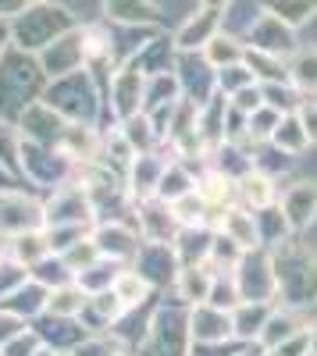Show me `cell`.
Returning <instances> with one entry per match:
<instances>
[{"mask_svg": "<svg viewBox=\"0 0 317 356\" xmlns=\"http://www.w3.org/2000/svg\"><path fill=\"white\" fill-rule=\"evenodd\" d=\"M47 82L50 79L43 75V68L33 54H22V50L8 47V54L0 57V118L18 125V118L36 100H43Z\"/></svg>", "mask_w": 317, "mask_h": 356, "instance_id": "1", "label": "cell"}, {"mask_svg": "<svg viewBox=\"0 0 317 356\" xmlns=\"http://www.w3.org/2000/svg\"><path fill=\"white\" fill-rule=\"evenodd\" d=\"M79 22L72 18L68 8L61 4H29L22 15H15L8 22V33H11V47L22 54H43L57 36H65L68 29H75Z\"/></svg>", "mask_w": 317, "mask_h": 356, "instance_id": "2", "label": "cell"}, {"mask_svg": "<svg viewBox=\"0 0 317 356\" xmlns=\"http://www.w3.org/2000/svg\"><path fill=\"white\" fill-rule=\"evenodd\" d=\"M43 104H50L65 122H79L90 125V118L97 114V86H93V72L82 68L75 75L54 79L43 89Z\"/></svg>", "mask_w": 317, "mask_h": 356, "instance_id": "3", "label": "cell"}, {"mask_svg": "<svg viewBox=\"0 0 317 356\" xmlns=\"http://www.w3.org/2000/svg\"><path fill=\"white\" fill-rule=\"evenodd\" d=\"M36 61H40V68H43V75L50 82L82 72L86 65H90V50H86V25H75V29H68L65 36H57L43 54H36Z\"/></svg>", "mask_w": 317, "mask_h": 356, "instance_id": "4", "label": "cell"}, {"mask_svg": "<svg viewBox=\"0 0 317 356\" xmlns=\"http://www.w3.org/2000/svg\"><path fill=\"white\" fill-rule=\"evenodd\" d=\"M107 104L122 122L143 114V104H147V72H139V65L132 61L118 65L107 82Z\"/></svg>", "mask_w": 317, "mask_h": 356, "instance_id": "5", "label": "cell"}, {"mask_svg": "<svg viewBox=\"0 0 317 356\" xmlns=\"http://www.w3.org/2000/svg\"><path fill=\"white\" fill-rule=\"evenodd\" d=\"M33 228H43V203L29 200L18 189H0V235L15 239Z\"/></svg>", "mask_w": 317, "mask_h": 356, "instance_id": "6", "label": "cell"}, {"mask_svg": "<svg viewBox=\"0 0 317 356\" xmlns=\"http://www.w3.org/2000/svg\"><path fill=\"white\" fill-rule=\"evenodd\" d=\"M218 33H221V11L200 4V8L182 22V29L175 33V40H171V43H175L179 54H193V50H204Z\"/></svg>", "mask_w": 317, "mask_h": 356, "instance_id": "7", "label": "cell"}, {"mask_svg": "<svg viewBox=\"0 0 317 356\" xmlns=\"http://www.w3.org/2000/svg\"><path fill=\"white\" fill-rule=\"evenodd\" d=\"M90 239L97 243V250H100V257L104 260H129V257H139V235L136 232H129L125 225H118V221H111V225H100Z\"/></svg>", "mask_w": 317, "mask_h": 356, "instance_id": "8", "label": "cell"}, {"mask_svg": "<svg viewBox=\"0 0 317 356\" xmlns=\"http://www.w3.org/2000/svg\"><path fill=\"white\" fill-rule=\"evenodd\" d=\"M86 307H90V292H86L79 282H68L61 289H54L47 296V314L43 317H57V321H75L86 314Z\"/></svg>", "mask_w": 317, "mask_h": 356, "instance_id": "9", "label": "cell"}, {"mask_svg": "<svg viewBox=\"0 0 317 356\" xmlns=\"http://www.w3.org/2000/svg\"><path fill=\"white\" fill-rule=\"evenodd\" d=\"M47 296H50V292H47L43 285H36L33 278H29V282H25L15 296H8V300L0 303V307L11 310L15 317H22V321L29 324V321H36V317L47 314Z\"/></svg>", "mask_w": 317, "mask_h": 356, "instance_id": "10", "label": "cell"}, {"mask_svg": "<svg viewBox=\"0 0 317 356\" xmlns=\"http://www.w3.org/2000/svg\"><path fill=\"white\" fill-rule=\"evenodd\" d=\"M104 15L114 25H150L157 22L154 0H104Z\"/></svg>", "mask_w": 317, "mask_h": 356, "instance_id": "11", "label": "cell"}, {"mask_svg": "<svg viewBox=\"0 0 317 356\" xmlns=\"http://www.w3.org/2000/svg\"><path fill=\"white\" fill-rule=\"evenodd\" d=\"M204 61L214 68V72H225V68H236L246 61V47L236 40V36H225L218 33L207 47H204Z\"/></svg>", "mask_w": 317, "mask_h": 356, "instance_id": "12", "label": "cell"}, {"mask_svg": "<svg viewBox=\"0 0 317 356\" xmlns=\"http://www.w3.org/2000/svg\"><path fill=\"white\" fill-rule=\"evenodd\" d=\"M8 253H11L18 264H25V267L40 264L43 257H50L47 232H43V228H33V232H22V235H15V239H8Z\"/></svg>", "mask_w": 317, "mask_h": 356, "instance_id": "13", "label": "cell"}, {"mask_svg": "<svg viewBox=\"0 0 317 356\" xmlns=\"http://www.w3.org/2000/svg\"><path fill=\"white\" fill-rule=\"evenodd\" d=\"M261 4L268 8V15H275L289 29H300L310 18H317V0H261Z\"/></svg>", "mask_w": 317, "mask_h": 356, "instance_id": "14", "label": "cell"}, {"mask_svg": "<svg viewBox=\"0 0 317 356\" xmlns=\"http://www.w3.org/2000/svg\"><path fill=\"white\" fill-rule=\"evenodd\" d=\"M29 278H33L36 285H43L47 292H54V289H61V285L75 282L72 267H68L61 257H57V253H50V257H43L40 264H33V267H29Z\"/></svg>", "mask_w": 317, "mask_h": 356, "instance_id": "15", "label": "cell"}, {"mask_svg": "<svg viewBox=\"0 0 317 356\" xmlns=\"http://www.w3.org/2000/svg\"><path fill=\"white\" fill-rule=\"evenodd\" d=\"M111 289L118 292V300H122L125 307H136V303L147 300L150 282H147V275H143V271H118V278H114Z\"/></svg>", "mask_w": 317, "mask_h": 356, "instance_id": "16", "label": "cell"}, {"mask_svg": "<svg viewBox=\"0 0 317 356\" xmlns=\"http://www.w3.org/2000/svg\"><path fill=\"white\" fill-rule=\"evenodd\" d=\"M25 282H29V267L18 264V260L8 253L4 260H0V303H4L8 296H15Z\"/></svg>", "mask_w": 317, "mask_h": 356, "instance_id": "17", "label": "cell"}, {"mask_svg": "<svg viewBox=\"0 0 317 356\" xmlns=\"http://www.w3.org/2000/svg\"><path fill=\"white\" fill-rule=\"evenodd\" d=\"M289 79H293L300 89H317V50L296 57L293 68H289Z\"/></svg>", "mask_w": 317, "mask_h": 356, "instance_id": "18", "label": "cell"}, {"mask_svg": "<svg viewBox=\"0 0 317 356\" xmlns=\"http://www.w3.org/2000/svg\"><path fill=\"white\" fill-rule=\"evenodd\" d=\"M221 228L228 232V239L239 243V246H253V218L232 211V214H225L221 218Z\"/></svg>", "mask_w": 317, "mask_h": 356, "instance_id": "19", "label": "cell"}, {"mask_svg": "<svg viewBox=\"0 0 317 356\" xmlns=\"http://www.w3.org/2000/svg\"><path fill=\"white\" fill-rule=\"evenodd\" d=\"M43 346H47V342L40 339V332H36V328H25L18 339H11L4 349H0V356H36Z\"/></svg>", "mask_w": 317, "mask_h": 356, "instance_id": "20", "label": "cell"}, {"mask_svg": "<svg viewBox=\"0 0 317 356\" xmlns=\"http://www.w3.org/2000/svg\"><path fill=\"white\" fill-rule=\"evenodd\" d=\"M228 196H232V182H228L225 175H211V178H204V186H200V200L207 207H221Z\"/></svg>", "mask_w": 317, "mask_h": 356, "instance_id": "21", "label": "cell"}, {"mask_svg": "<svg viewBox=\"0 0 317 356\" xmlns=\"http://www.w3.org/2000/svg\"><path fill=\"white\" fill-rule=\"evenodd\" d=\"M243 196H246V200H253L257 207L268 203V200H271V186H268V178H261V175H246V178H243Z\"/></svg>", "mask_w": 317, "mask_h": 356, "instance_id": "22", "label": "cell"}, {"mask_svg": "<svg viewBox=\"0 0 317 356\" xmlns=\"http://www.w3.org/2000/svg\"><path fill=\"white\" fill-rule=\"evenodd\" d=\"M25 328H29V324H25L22 317H15L11 310H4V307H0V349H4L11 339H18Z\"/></svg>", "mask_w": 317, "mask_h": 356, "instance_id": "23", "label": "cell"}, {"mask_svg": "<svg viewBox=\"0 0 317 356\" xmlns=\"http://www.w3.org/2000/svg\"><path fill=\"white\" fill-rule=\"evenodd\" d=\"M207 285H211V278L200 271V267H189V271L182 275V289H186V296H196V300H204Z\"/></svg>", "mask_w": 317, "mask_h": 356, "instance_id": "24", "label": "cell"}, {"mask_svg": "<svg viewBox=\"0 0 317 356\" xmlns=\"http://www.w3.org/2000/svg\"><path fill=\"white\" fill-rule=\"evenodd\" d=\"M29 8V0H0V22H11L15 15H22Z\"/></svg>", "mask_w": 317, "mask_h": 356, "instance_id": "25", "label": "cell"}, {"mask_svg": "<svg viewBox=\"0 0 317 356\" xmlns=\"http://www.w3.org/2000/svg\"><path fill=\"white\" fill-rule=\"evenodd\" d=\"M8 47H11V33H8V22H0V57L8 54Z\"/></svg>", "mask_w": 317, "mask_h": 356, "instance_id": "26", "label": "cell"}, {"mask_svg": "<svg viewBox=\"0 0 317 356\" xmlns=\"http://www.w3.org/2000/svg\"><path fill=\"white\" fill-rule=\"evenodd\" d=\"M200 4H204V8H214V11H225L228 4H232V0H200Z\"/></svg>", "mask_w": 317, "mask_h": 356, "instance_id": "27", "label": "cell"}, {"mask_svg": "<svg viewBox=\"0 0 317 356\" xmlns=\"http://www.w3.org/2000/svg\"><path fill=\"white\" fill-rule=\"evenodd\" d=\"M4 257H8V239L0 235V260H4Z\"/></svg>", "mask_w": 317, "mask_h": 356, "instance_id": "28", "label": "cell"}, {"mask_svg": "<svg viewBox=\"0 0 317 356\" xmlns=\"http://www.w3.org/2000/svg\"><path fill=\"white\" fill-rule=\"evenodd\" d=\"M29 4H57V0H29Z\"/></svg>", "mask_w": 317, "mask_h": 356, "instance_id": "29", "label": "cell"}, {"mask_svg": "<svg viewBox=\"0 0 317 356\" xmlns=\"http://www.w3.org/2000/svg\"><path fill=\"white\" fill-rule=\"evenodd\" d=\"M57 356H72V353H57Z\"/></svg>", "mask_w": 317, "mask_h": 356, "instance_id": "30", "label": "cell"}]
</instances>
